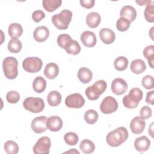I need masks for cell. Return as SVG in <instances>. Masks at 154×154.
Here are the masks:
<instances>
[{
    "instance_id": "ffe728a7",
    "label": "cell",
    "mask_w": 154,
    "mask_h": 154,
    "mask_svg": "<svg viewBox=\"0 0 154 154\" xmlns=\"http://www.w3.org/2000/svg\"><path fill=\"white\" fill-rule=\"evenodd\" d=\"M59 73L58 66L54 63H49L45 67L44 75L45 76L49 79H53L55 78Z\"/></svg>"
},
{
    "instance_id": "e0dca14e",
    "label": "cell",
    "mask_w": 154,
    "mask_h": 154,
    "mask_svg": "<svg viewBox=\"0 0 154 154\" xmlns=\"http://www.w3.org/2000/svg\"><path fill=\"white\" fill-rule=\"evenodd\" d=\"M49 35V31L45 26L37 27L33 32V37L37 42H43L47 40Z\"/></svg>"
},
{
    "instance_id": "7402d4cb",
    "label": "cell",
    "mask_w": 154,
    "mask_h": 154,
    "mask_svg": "<svg viewBox=\"0 0 154 154\" xmlns=\"http://www.w3.org/2000/svg\"><path fill=\"white\" fill-rule=\"evenodd\" d=\"M92 76L91 71L87 67H81L78 72V78L84 84L88 83L92 79Z\"/></svg>"
},
{
    "instance_id": "7c38bea8",
    "label": "cell",
    "mask_w": 154,
    "mask_h": 154,
    "mask_svg": "<svg viewBox=\"0 0 154 154\" xmlns=\"http://www.w3.org/2000/svg\"><path fill=\"white\" fill-rule=\"evenodd\" d=\"M47 117L46 116H40L34 118L31 122V128L37 134H42L46 131Z\"/></svg>"
},
{
    "instance_id": "277c9868",
    "label": "cell",
    "mask_w": 154,
    "mask_h": 154,
    "mask_svg": "<svg viewBox=\"0 0 154 154\" xmlns=\"http://www.w3.org/2000/svg\"><path fill=\"white\" fill-rule=\"evenodd\" d=\"M18 62L13 57H7L2 61V69L5 76L9 79H15L18 75Z\"/></svg>"
},
{
    "instance_id": "d590c367",
    "label": "cell",
    "mask_w": 154,
    "mask_h": 154,
    "mask_svg": "<svg viewBox=\"0 0 154 154\" xmlns=\"http://www.w3.org/2000/svg\"><path fill=\"white\" fill-rule=\"evenodd\" d=\"M64 140L67 144L69 146H75L78 143L79 138L76 133L69 132L64 135Z\"/></svg>"
},
{
    "instance_id": "ab89813d",
    "label": "cell",
    "mask_w": 154,
    "mask_h": 154,
    "mask_svg": "<svg viewBox=\"0 0 154 154\" xmlns=\"http://www.w3.org/2000/svg\"><path fill=\"white\" fill-rule=\"evenodd\" d=\"M141 84L146 89H152L153 88V77L148 75L144 76L142 79Z\"/></svg>"
},
{
    "instance_id": "7bdbcfd3",
    "label": "cell",
    "mask_w": 154,
    "mask_h": 154,
    "mask_svg": "<svg viewBox=\"0 0 154 154\" xmlns=\"http://www.w3.org/2000/svg\"><path fill=\"white\" fill-rule=\"evenodd\" d=\"M80 4L81 6L85 8H91L94 5V0H80Z\"/></svg>"
},
{
    "instance_id": "9c48e42d",
    "label": "cell",
    "mask_w": 154,
    "mask_h": 154,
    "mask_svg": "<svg viewBox=\"0 0 154 154\" xmlns=\"http://www.w3.org/2000/svg\"><path fill=\"white\" fill-rule=\"evenodd\" d=\"M118 108V103L115 98L112 96L105 97L100 105V109L103 114H111L115 112Z\"/></svg>"
},
{
    "instance_id": "f35d334b",
    "label": "cell",
    "mask_w": 154,
    "mask_h": 154,
    "mask_svg": "<svg viewBox=\"0 0 154 154\" xmlns=\"http://www.w3.org/2000/svg\"><path fill=\"white\" fill-rule=\"evenodd\" d=\"M6 99L10 103H16L20 99V94L16 91H10L6 94Z\"/></svg>"
},
{
    "instance_id": "44dd1931",
    "label": "cell",
    "mask_w": 154,
    "mask_h": 154,
    "mask_svg": "<svg viewBox=\"0 0 154 154\" xmlns=\"http://www.w3.org/2000/svg\"><path fill=\"white\" fill-rule=\"evenodd\" d=\"M100 16L97 12L89 13L86 16L85 19L87 25L91 28H95L97 27L100 24Z\"/></svg>"
},
{
    "instance_id": "74e56055",
    "label": "cell",
    "mask_w": 154,
    "mask_h": 154,
    "mask_svg": "<svg viewBox=\"0 0 154 154\" xmlns=\"http://www.w3.org/2000/svg\"><path fill=\"white\" fill-rule=\"evenodd\" d=\"M72 40V37L69 34H61L57 37V42L60 47L65 49L67 45Z\"/></svg>"
},
{
    "instance_id": "6da1fadb",
    "label": "cell",
    "mask_w": 154,
    "mask_h": 154,
    "mask_svg": "<svg viewBox=\"0 0 154 154\" xmlns=\"http://www.w3.org/2000/svg\"><path fill=\"white\" fill-rule=\"evenodd\" d=\"M128 132L126 128L120 126L109 132L106 137L108 144L111 147H118L128 138Z\"/></svg>"
},
{
    "instance_id": "d4e9b609",
    "label": "cell",
    "mask_w": 154,
    "mask_h": 154,
    "mask_svg": "<svg viewBox=\"0 0 154 154\" xmlns=\"http://www.w3.org/2000/svg\"><path fill=\"white\" fill-rule=\"evenodd\" d=\"M61 94L58 91L54 90L50 91L48 94L47 96V101L50 106H56L61 103Z\"/></svg>"
},
{
    "instance_id": "f6af8a7d",
    "label": "cell",
    "mask_w": 154,
    "mask_h": 154,
    "mask_svg": "<svg viewBox=\"0 0 154 154\" xmlns=\"http://www.w3.org/2000/svg\"><path fill=\"white\" fill-rule=\"evenodd\" d=\"M153 123H152L150 124V127L149 128V133L150 134V136L153 138Z\"/></svg>"
},
{
    "instance_id": "ac0fdd59",
    "label": "cell",
    "mask_w": 154,
    "mask_h": 154,
    "mask_svg": "<svg viewBox=\"0 0 154 154\" xmlns=\"http://www.w3.org/2000/svg\"><path fill=\"white\" fill-rule=\"evenodd\" d=\"M150 145V140L144 135L137 138L134 141V147L137 151L140 152H144L147 151L149 149Z\"/></svg>"
},
{
    "instance_id": "bcb514c9",
    "label": "cell",
    "mask_w": 154,
    "mask_h": 154,
    "mask_svg": "<svg viewBox=\"0 0 154 154\" xmlns=\"http://www.w3.org/2000/svg\"><path fill=\"white\" fill-rule=\"evenodd\" d=\"M136 2L137 4H138L139 5H141V6H143V5H146L147 2V1H136Z\"/></svg>"
},
{
    "instance_id": "52a82bcc",
    "label": "cell",
    "mask_w": 154,
    "mask_h": 154,
    "mask_svg": "<svg viewBox=\"0 0 154 154\" xmlns=\"http://www.w3.org/2000/svg\"><path fill=\"white\" fill-rule=\"evenodd\" d=\"M43 66L42 60L37 57H27L22 62L23 69L29 73H37L39 72Z\"/></svg>"
},
{
    "instance_id": "ba28073f",
    "label": "cell",
    "mask_w": 154,
    "mask_h": 154,
    "mask_svg": "<svg viewBox=\"0 0 154 154\" xmlns=\"http://www.w3.org/2000/svg\"><path fill=\"white\" fill-rule=\"evenodd\" d=\"M51 141L48 137L40 138L34 144L32 150L35 154H48L49 153Z\"/></svg>"
},
{
    "instance_id": "3957f363",
    "label": "cell",
    "mask_w": 154,
    "mask_h": 154,
    "mask_svg": "<svg viewBox=\"0 0 154 154\" xmlns=\"http://www.w3.org/2000/svg\"><path fill=\"white\" fill-rule=\"evenodd\" d=\"M143 93L139 88H132L129 94L123 97V103L125 107L129 109H134L137 107L139 102L143 98Z\"/></svg>"
},
{
    "instance_id": "5b68a950",
    "label": "cell",
    "mask_w": 154,
    "mask_h": 154,
    "mask_svg": "<svg viewBox=\"0 0 154 154\" xmlns=\"http://www.w3.org/2000/svg\"><path fill=\"white\" fill-rule=\"evenodd\" d=\"M107 87L106 82L104 80H98L93 85L88 86L85 89V95L90 100L97 99L100 95L104 93Z\"/></svg>"
},
{
    "instance_id": "5bb4252c",
    "label": "cell",
    "mask_w": 154,
    "mask_h": 154,
    "mask_svg": "<svg viewBox=\"0 0 154 154\" xmlns=\"http://www.w3.org/2000/svg\"><path fill=\"white\" fill-rule=\"evenodd\" d=\"M81 41L83 45L88 48H91L96 44V37L93 32L90 31H84L81 35Z\"/></svg>"
},
{
    "instance_id": "7dc6e473",
    "label": "cell",
    "mask_w": 154,
    "mask_h": 154,
    "mask_svg": "<svg viewBox=\"0 0 154 154\" xmlns=\"http://www.w3.org/2000/svg\"><path fill=\"white\" fill-rule=\"evenodd\" d=\"M67 152V153H69V152H72V153H78V154H79V152L78 151V150H76L75 149H71L69 151H67V152Z\"/></svg>"
},
{
    "instance_id": "cb8c5ba5",
    "label": "cell",
    "mask_w": 154,
    "mask_h": 154,
    "mask_svg": "<svg viewBox=\"0 0 154 154\" xmlns=\"http://www.w3.org/2000/svg\"><path fill=\"white\" fill-rule=\"evenodd\" d=\"M8 32L12 38H17L22 34L23 29L20 24L18 23H12L8 26Z\"/></svg>"
},
{
    "instance_id": "f546056e",
    "label": "cell",
    "mask_w": 154,
    "mask_h": 154,
    "mask_svg": "<svg viewBox=\"0 0 154 154\" xmlns=\"http://www.w3.org/2000/svg\"><path fill=\"white\" fill-rule=\"evenodd\" d=\"M143 55L148 60V63L152 69H153L154 62V46L149 45L143 50Z\"/></svg>"
},
{
    "instance_id": "603a6c76",
    "label": "cell",
    "mask_w": 154,
    "mask_h": 154,
    "mask_svg": "<svg viewBox=\"0 0 154 154\" xmlns=\"http://www.w3.org/2000/svg\"><path fill=\"white\" fill-rule=\"evenodd\" d=\"M130 68L134 73L140 74L145 71L146 69V65L143 60L140 59H136L132 61Z\"/></svg>"
},
{
    "instance_id": "e575fe53",
    "label": "cell",
    "mask_w": 154,
    "mask_h": 154,
    "mask_svg": "<svg viewBox=\"0 0 154 154\" xmlns=\"http://www.w3.org/2000/svg\"><path fill=\"white\" fill-rule=\"evenodd\" d=\"M4 148L5 152L9 154H16L19 152L17 144L12 140L7 141L4 144Z\"/></svg>"
},
{
    "instance_id": "2e32d148",
    "label": "cell",
    "mask_w": 154,
    "mask_h": 154,
    "mask_svg": "<svg viewBox=\"0 0 154 154\" xmlns=\"http://www.w3.org/2000/svg\"><path fill=\"white\" fill-rule=\"evenodd\" d=\"M99 37L102 42L106 45H109L112 43L116 38V35L114 32L107 28H102L99 31Z\"/></svg>"
},
{
    "instance_id": "1f68e13d",
    "label": "cell",
    "mask_w": 154,
    "mask_h": 154,
    "mask_svg": "<svg viewBox=\"0 0 154 154\" xmlns=\"http://www.w3.org/2000/svg\"><path fill=\"white\" fill-rule=\"evenodd\" d=\"M81 49L79 43L76 40H72L65 48V50L67 54L75 55L80 52Z\"/></svg>"
},
{
    "instance_id": "4dcf8cb0",
    "label": "cell",
    "mask_w": 154,
    "mask_h": 154,
    "mask_svg": "<svg viewBox=\"0 0 154 154\" xmlns=\"http://www.w3.org/2000/svg\"><path fill=\"white\" fill-rule=\"evenodd\" d=\"M7 48L8 51L14 54H17L19 52L22 48V45L21 42L17 38H11L8 43Z\"/></svg>"
},
{
    "instance_id": "9a60e30c",
    "label": "cell",
    "mask_w": 154,
    "mask_h": 154,
    "mask_svg": "<svg viewBox=\"0 0 154 154\" xmlns=\"http://www.w3.org/2000/svg\"><path fill=\"white\" fill-rule=\"evenodd\" d=\"M47 128L52 132H57L60 131L63 126V120L57 116L49 117L46 120Z\"/></svg>"
},
{
    "instance_id": "8fae6325",
    "label": "cell",
    "mask_w": 154,
    "mask_h": 154,
    "mask_svg": "<svg viewBox=\"0 0 154 154\" xmlns=\"http://www.w3.org/2000/svg\"><path fill=\"white\" fill-rule=\"evenodd\" d=\"M111 87L112 91L116 95H121L124 94L128 88L126 81L120 78L114 79L112 81Z\"/></svg>"
},
{
    "instance_id": "f1b7e54d",
    "label": "cell",
    "mask_w": 154,
    "mask_h": 154,
    "mask_svg": "<svg viewBox=\"0 0 154 154\" xmlns=\"http://www.w3.org/2000/svg\"><path fill=\"white\" fill-rule=\"evenodd\" d=\"M79 149L84 153L89 154L94 151L95 146L93 141L88 139H85L81 142L79 144Z\"/></svg>"
},
{
    "instance_id": "836d02e7",
    "label": "cell",
    "mask_w": 154,
    "mask_h": 154,
    "mask_svg": "<svg viewBox=\"0 0 154 154\" xmlns=\"http://www.w3.org/2000/svg\"><path fill=\"white\" fill-rule=\"evenodd\" d=\"M99 117L98 113L94 109H88L87 111H85L84 114V120L85 122L90 125L94 124Z\"/></svg>"
},
{
    "instance_id": "4fadbf2b",
    "label": "cell",
    "mask_w": 154,
    "mask_h": 154,
    "mask_svg": "<svg viewBox=\"0 0 154 154\" xmlns=\"http://www.w3.org/2000/svg\"><path fill=\"white\" fill-rule=\"evenodd\" d=\"M145 120L141 117H135L130 123V129L132 133L140 134L142 133L145 128Z\"/></svg>"
},
{
    "instance_id": "60d3db41",
    "label": "cell",
    "mask_w": 154,
    "mask_h": 154,
    "mask_svg": "<svg viewBox=\"0 0 154 154\" xmlns=\"http://www.w3.org/2000/svg\"><path fill=\"white\" fill-rule=\"evenodd\" d=\"M152 109L149 106H147V105L143 106L140 109V117L144 120L150 118L152 116Z\"/></svg>"
},
{
    "instance_id": "484cf974",
    "label": "cell",
    "mask_w": 154,
    "mask_h": 154,
    "mask_svg": "<svg viewBox=\"0 0 154 154\" xmlns=\"http://www.w3.org/2000/svg\"><path fill=\"white\" fill-rule=\"evenodd\" d=\"M46 87V81L42 76H37L32 82V88L36 93H41Z\"/></svg>"
},
{
    "instance_id": "83f0119b",
    "label": "cell",
    "mask_w": 154,
    "mask_h": 154,
    "mask_svg": "<svg viewBox=\"0 0 154 154\" xmlns=\"http://www.w3.org/2000/svg\"><path fill=\"white\" fill-rule=\"evenodd\" d=\"M144 14V17L148 22L152 23L154 22V5L153 1H147Z\"/></svg>"
},
{
    "instance_id": "d6a6232c",
    "label": "cell",
    "mask_w": 154,
    "mask_h": 154,
    "mask_svg": "<svg viewBox=\"0 0 154 154\" xmlns=\"http://www.w3.org/2000/svg\"><path fill=\"white\" fill-rule=\"evenodd\" d=\"M128 65V60L127 58L123 56H120L116 58L114 61L115 69L118 71L125 70Z\"/></svg>"
},
{
    "instance_id": "b9f144b4",
    "label": "cell",
    "mask_w": 154,
    "mask_h": 154,
    "mask_svg": "<svg viewBox=\"0 0 154 154\" xmlns=\"http://www.w3.org/2000/svg\"><path fill=\"white\" fill-rule=\"evenodd\" d=\"M45 17V13L40 10H35L32 13V19L36 23L39 22Z\"/></svg>"
},
{
    "instance_id": "8992f818",
    "label": "cell",
    "mask_w": 154,
    "mask_h": 154,
    "mask_svg": "<svg viewBox=\"0 0 154 154\" xmlns=\"http://www.w3.org/2000/svg\"><path fill=\"white\" fill-rule=\"evenodd\" d=\"M23 106L27 111L32 113H38L45 108V102L40 97H28L23 102Z\"/></svg>"
},
{
    "instance_id": "d6986e66",
    "label": "cell",
    "mask_w": 154,
    "mask_h": 154,
    "mask_svg": "<svg viewBox=\"0 0 154 154\" xmlns=\"http://www.w3.org/2000/svg\"><path fill=\"white\" fill-rule=\"evenodd\" d=\"M120 16L128 19L131 22L135 20L137 17L135 8L131 5L123 6L120 11Z\"/></svg>"
},
{
    "instance_id": "30bf717a",
    "label": "cell",
    "mask_w": 154,
    "mask_h": 154,
    "mask_svg": "<svg viewBox=\"0 0 154 154\" xmlns=\"http://www.w3.org/2000/svg\"><path fill=\"white\" fill-rule=\"evenodd\" d=\"M66 105L70 108H80L85 104V99L79 93H73L67 96L65 99Z\"/></svg>"
},
{
    "instance_id": "4316f807",
    "label": "cell",
    "mask_w": 154,
    "mask_h": 154,
    "mask_svg": "<svg viewBox=\"0 0 154 154\" xmlns=\"http://www.w3.org/2000/svg\"><path fill=\"white\" fill-rule=\"evenodd\" d=\"M62 3L61 0H43V7L48 12H52L59 8Z\"/></svg>"
},
{
    "instance_id": "8d00e7d4",
    "label": "cell",
    "mask_w": 154,
    "mask_h": 154,
    "mask_svg": "<svg viewBox=\"0 0 154 154\" xmlns=\"http://www.w3.org/2000/svg\"><path fill=\"white\" fill-rule=\"evenodd\" d=\"M131 25V22L123 17H120L116 22L117 29L122 32L127 31Z\"/></svg>"
},
{
    "instance_id": "ee69618b",
    "label": "cell",
    "mask_w": 154,
    "mask_h": 154,
    "mask_svg": "<svg viewBox=\"0 0 154 154\" xmlns=\"http://www.w3.org/2000/svg\"><path fill=\"white\" fill-rule=\"evenodd\" d=\"M153 94H154V91L152 90L150 91H148L146 94V102L147 103H149L150 105H153Z\"/></svg>"
},
{
    "instance_id": "7a4b0ae2",
    "label": "cell",
    "mask_w": 154,
    "mask_h": 154,
    "mask_svg": "<svg viewBox=\"0 0 154 154\" xmlns=\"http://www.w3.org/2000/svg\"><path fill=\"white\" fill-rule=\"evenodd\" d=\"M72 17V12L67 9H64L59 14L52 16L51 20L54 26L60 30L66 29L69 27Z\"/></svg>"
}]
</instances>
